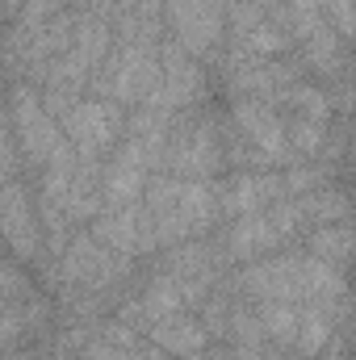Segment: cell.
Instances as JSON below:
<instances>
[{"label":"cell","instance_id":"cell-1","mask_svg":"<svg viewBox=\"0 0 356 360\" xmlns=\"http://www.w3.org/2000/svg\"><path fill=\"white\" fill-rule=\"evenodd\" d=\"M63 130L84 155H92V151H101V147H109L117 139L122 117L109 105H76L72 113H63Z\"/></svg>","mask_w":356,"mask_h":360},{"label":"cell","instance_id":"cell-2","mask_svg":"<svg viewBox=\"0 0 356 360\" xmlns=\"http://www.w3.org/2000/svg\"><path fill=\"white\" fill-rule=\"evenodd\" d=\"M0 222H4V235L17 252H34L38 248V222H34V210L21 193V184H4L0 188Z\"/></svg>","mask_w":356,"mask_h":360},{"label":"cell","instance_id":"cell-3","mask_svg":"<svg viewBox=\"0 0 356 360\" xmlns=\"http://www.w3.org/2000/svg\"><path fill=\"white\" fill-rule=\"evenodd\" d=\"M8 164H13V155H8V139H4V130H0V180L8 176Z\"/></svg>","mask_w":356,"mask_h":360}]
</instances>
